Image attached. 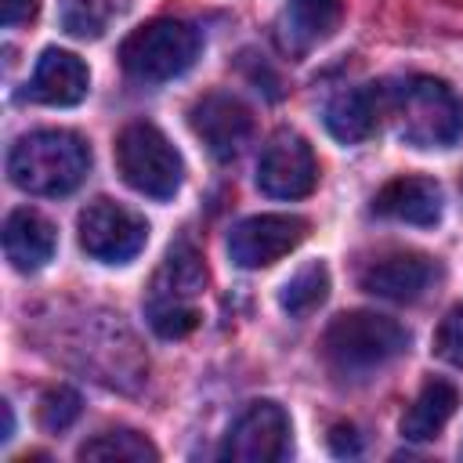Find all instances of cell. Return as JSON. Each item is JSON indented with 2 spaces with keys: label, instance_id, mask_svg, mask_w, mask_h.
Listing matches in <instances>:
<instances>
[{
  "label": "cell",
  "instance_id": "6da1fadb",
  "mask_svg": "<svg viewBox=\"0 0 463 463\" xmlns=\"http://www.w3.org/2000/svg\"><path fill=\"white\" fill-rule=\"evenodd\" d=\"M387 119L412 148H449L463 134V101L445 80L409 76L387 83Z\"/></svg>",
  "mask_w": 463,
  "mask_h": 463
},
{
  "label": "cell",
  "instance_id": "7a4b0ae2",
  "mask_svg": "<svg viewBox=\"0 0 463 463\" xmlns=\"http://www.w3.org/2000/svg\"><path fill=\"white\" fill-rule=\"evenodd\" d=\"M90 170V148L72 130H33L22 134L7 152L11 181L29 195H69Z\"/></svg>",
  "mask_w": 463,
  "mask_h": 463
},
{
  "label": "cell",
  "instance_id": "3957f363",
  "mask_svg": "<svg viewBox=\"0 0 463 463\" xmlns=\"http://www.w3.org/2000/svg\"><path fill=\"white\" fill-rule=\"evenodd\" d=\"M409 344V333L376 311H347L336 315L322 336L326 365L344 380H362L373 369L398 358Z\"/></svg>",
  "mask_w": 463,
  "mask_h": 463
},
{
  "label": "cell",
  "instance_id": "277c9868",
  "mask_svg": "<svg viewBox=\"0 0 463 463\" xmlns=\"http://www.w3.org/2000/svg\"><path fill=\"white\" fill-rule=\"evenodd\" d=\"M195 58L199 33L181 18H152L137 25L119 47V65L141 83H166L188 72Z\"/></svg>",
  "mask_w": 463,
  "mask_h": 463
},
{
  "label": "cell",
  "instance_id": "5b68a950",
  "mask_svg": "<svg viewBox=\"0 0 463 463\" xmlns=\"http://www.w3.org/2000/svg\"><path fill=\"white\" fill-rule=\"evenodd\" d=\"M116 170L119 177L148 195V199H174L184 181V163L170 137L152 123H127L116 137Z\"/></svg>",
  "mask_w": 463,
  "mask_h": 463
},
{
  "label": "cell",
  "instance_id": "8992f818",
  "mask_svg": "<svg viewBox=\"0 0 463 463\" xmlns=\"http://www.w3.org/2000/svg\"><path fill=\"white\" fill-rule=\"evenodd\" d=\"M76 232H80L83 253L101 260V264H127V260H134L145 250V239H148L145 217L127 210L123 203H112V199L87 203L80 210Z\"/></svg>",
  "mask_w": 463,
  "mask_h": 463
},
{
  "label": "cell",
  "instance_id": "52a82bcc",
  "mask_svg": "<svg viewBox=\"0 0 463 463\" xmlns=\"http://www.w3.org/2000/svg\"><path fill=\"white\" fill-rule=\"evenodd\" d=\"M289 416L275 402H253L246 412L232 423L221 456L232 463H279L289 456Z\"/></svg>",
  "mask_w": 463,
  "mask_h": 463
},
{
  "label": "cell",
  "instance_id": "ba28073f",
  "mask_svg": "<svg viewBox=\"0 0 463 463\" xmlns=\"http://www.w3.org/2000/svg\"><path fill=\"white\" fill-rule=\"evenodd\" d=\"M318 181V159L311 145L293 134L279 130L257 159V188L271 199H304Z\"/></svg>",
  "mask_w": 463,
  "mask_h": 463
},
{
  "label": "cell",
  "instance_id": "9c48e42d",
  "mask_svg": "<svg viewBox=\"0 0 463 463\" xmlns=\"http://www.w3.org/2000/svg\"><path fill=\"white\" fill-rule=\"evenodd\" d=\"M307 239V221L297 213H257L232 228L228 253L239 268H268Z\"/></svg>",
  "mask_w": 463,
  "mask_h": 463
},
{
  "label": "cell",
  "instance_id": "30bf717a",
  "mask_svg": "<svg viewBox=\"0 0 463 463\" xmlns=\"http://www.w3.org/2000/svg\"><path fill=\"white\" fill-rule=\"evenodd\" d=\"M188 123H192L195 137L210 148V156L221 159V163L235 159L246 148V141L253 137V116H250V109L239 98L224 94V90L203 94L192 105Z\"/></svg>",
  "mask_w": 463,
  "mask_h": 463
},
{
  "label": "cell",
  "instance_id": "8fae6325",
  "mask_svg": "<svg viewBox=\"0 0 463 463\" xmlns=\"http://www.w3.org/2000/svg\"><path fill=\"white\" fill-rule=\"evenodd\" d=\"M438 268L430 257L412 253V250H398V253H383L376 260H369L358 275L365 293L387 297V300H416L423 297V289L434 282Z\"/></svg>",
  "mask_w": 463,
  "mask_h": 463
},
{
  "label": "cell",
  "instance_id": "7c38bea8",
  "mask_svg": "<svg viewBox=\"0 0 463 463\" xmlns=\"http://www.w3.org/2000/svg\"><path fill=\"white\" fill-rule=\"evenodd\" d=\"M387 116V83H365L354 90H344L326 109V127L336 141L358 145L376 134L380 119Z\"/></svg>",
  "mask_w": 463,
  "mask_h": 463
},
{
  "label": "cell",
  "instance_id": "4fadbf2b",
  "mask_svg": "<svg viewBox=\"0 0 463 463\" xmlns=\"http://www.w3.org/2000/svg\"><path fill=\"white\" fill-rule=\"evenodd\" d=\"M206 286V264L199 257V250L181 239L166 250L156 279H152V293H148V311L156 307H184L192 304V297Z\"/></svg>",
  "mask_w": 463,
  "mask_h": 463
},
{
  "label": "cell",
  "instance_id": "5bb4252c",
  "mask_svg": "<svg viewBox=\"0 0 463 463\" xmlns=\"http://www.w3.org/2000/svg\"><path fill=\"white\" fill-rule=\"evenodd\" d=\"M90 87V72L87 65L61 47H47L36 58L33 80H29V98L43 101V105H76L87 98Z\"/></svg>",
  "mask_w": 463,
  "mask_h": 463
},
{
  "label": "cell",
  "instance_id": "9a60e30c",
  "mask_svg": "<svg viewBox=\"0 0 463 463\" xmlns=\"http://www.w3.org/2000/svg\"><path fill=\"white\" fill-rule=\"evenodd\" d=\"M441 206L445 199L434 177H394L373 199V210L380 217L405 221V224H438Z\"/></svg>",
  "mask_w": 463,
  "mask_h": 463
},
{
  "label": "cell",
  "instance_id": "2e32d148",
  "mask_svg": "<svg viewBox=\"0 0 463 463\" xmlns=\"http://www.w3.org/2000/svg\"><path fill=\"white\" fill-rule=\"evenodd\" d=\"M4 253L11 268L36 271L54 257V224L29 206H18L4 221Z\"/></svg>",
  "mask_w": 463,
  "mask_h": 463
},
{
  "label": "cell",
  "instance_id": "e0dca14e",
  "mask_svg": "<svg viewBox=\"0 0 463 463\" xmlns=\"http://www.w3.org/2000/svg\"><path fill=\"white\" fill-rule=\"evenodd\" d=\"M344 18V0H289L282 14V47L293 54L311 51L315 43L329 40Z\"/></svg>",
  "mask_w": 463,
  "mask_h": 463
},
{
  "label": "cell",
  "instance_id": "ac0fdd59",
  "mask_svg": "<svg viewBox=\"0 0 463 463\" xmlns=\"http://www.w3.org/2000/svg\"><path fill=\"white\" fill-rule=\"evenodd\" d=\"M459 405V391L449 380H427L420 394L412 398L409 412L402 416V434L409 441H430L441 434V427L452 420Z\"/></svg>",
  "mask_w": 463,
  "mask_h": 463
},
{
  "label": "cell",
  "instance_id": "d6986e66",
  "mask_svg": "<svg viewBox=\"0 0 463 463\" xmlns=\"http://www.w3.org/2000/svg\"><path fill=\"white\" fill-rule=\"evenodd\" d=\"M76 456L80 459H101V463H156L159 449L137 430H101L98 438L83 441Z\"/></svg>",
  "mask_w": 463,
  "mask_h": 463
},
{
  "label": "cell",
  "instance_id": "ffe728a7",
  "mask_svg": "<svg viewBox=\"0 0 463 463\" xmlns=\"http://www.w3.org/2000/svg\"><path fill=\"white\" fill-rule=\"evenodd\" d=\"M329 297V268L326 264H304L293 279H286L282 293H279V304L282 311H289L293 318H304L311 315L315 307H322Z\"/></svg>",
  "mask_w": 463,
  "mask_h": 463
},
{
  "label": "cell",
  "instance_id": "44dd1931",
  "mask_svg": "<svg viewBox=\"0 0 463 463\" xmlns=\"http://www.w3.org/2000/svg\"><path fill=\"white\" fill-rule=\"evenodd\" d=\"M76 416H80V394L72 387H51V391H43V398L36 405V420H40L43 430H65Z\"/></svg>",
  "mask_w": 463,
  "mask_h": 463
},
{
  "label": "cell",
  "instance_id": "7402d4cb",
  "mask_svg": "<svg viewBox=\"0 0 463 463\" xmlns=\"http://www.w3.org/2000/svg\"><path fill=\"white\" fill-rule=\"evenodd\" d=\"M65 29L80 40H94L109 25V4L105 0H69L65 4Z\"/></svg>",
  "mask_w": 463,
  "mask_h": 463
},
{
  "label": "cell",
  "instance_id": "603a6c76",
  "mask_svg": "<svg viewBox=\"0 0 463 463\" xmlns=\"http://www.w3.org/2000/svg\"><path fill=\"white\" fill-rule=\"evenodd\" d=\"M434 354L456 369H463V304L449 307L434 329Z\"/></svg>",
  "mask_w": 463,
  "mask_h": 463
},
{
  "label": "cell",
  "instance_id": "cb8c5ba5",
  "mask_svg": "<svg viewBox=\"0 0 463 463\" xmlns=\"http://www.w3.org/2000/svg\"><path fill=\"white\" fill-rule=\"evenodd\" d=\"M148 322H152V329L159 336L177 340V336H184V333H192L199 326V311H195V304H184V307H156V311H148Z\"/></svg>",
  "mask_w": 463,
  "mask_h": 463
},
{
  "label": "cell",
  "instance_id": "d4e9b609",
  "mask_svg": "<svg viewBox=\"0 0 463 463\" xmlns=\"http://www.w3.org/2000/svg\"><path fill=\"white\" fill-rule=\"evenodd\" d=\"M40 11V0H0V22L4 25H25Z\"/></svg>",
  "mask_w": 463,
  "mask_h": 463
},
{
  "label": "cell",
  "instance_id": "484cf974",
  "mask_svg": "<svg viewBox=\"0 0 463 463\" xmlns=\"http://www.w3.org/2000/svg\"><path fill=\"white\" fill-rule=\"evenodd\" d=\"M329 445H333V452L336 456H354L358 452V438H354V427H344V423H336L333 427V434H329Z\"/></svg>",
  "mask_w": 463,
  "mask_h": 463
}]
</instances>
